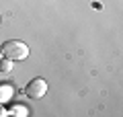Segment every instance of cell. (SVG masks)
Returning <instances> with one entry per match:
<instances>
[{
    "instance_id": "cell-6",
    "label": "cell",
    "mask_w": 123,
    "mask_h": 117,
    "mask_svg": "<svg viewBox=\"0 0 123 117\" xmlns=\"http://www.w3.org/2000/svg\"><path fill=\"white\" fill-rule=\"evenodd\" d=\"M0 115H2V117H4V115H8V111H6V109L2 107V105H0Z\"/></svg>"
},
{
    "instance_id": "cell-4",
    "label": "cell",
    "mask_w": 123,
    "mask_h": 117,
    "mask_svg": "<svg viewBox=\"0 0 123 117\" xmlns=\"http://www.w3.org/2000/svg\"><path fill=\"white\" fill-rule=\"evenodd\" d=\"M0 70H2V72H12V60L2 58V60H0Z\"/></svg>"
},
{
    "instance_id": "cell-2",
    "label": "cell",
    "mask_w": 123,
    "mask_h": 117,
    "mask_svg": "<svg viewBox=\"0 0 123 117\" xmlns=\"http://www.w3.org/2000/svg\"><path fill=\"white\" fill-rule=\"evenodd\" d=\"M25 92H27L29 99H41V97L47 92V82H45L43 78H33V80L27 84Z\"/></svg>"
},
{
    "instance_id": "cell-3",
    "label": "cell",
    "mask_w": 123,
    "mask_h": 117,
    "mask_svg": "<svg viewBox=\"0 0 123 117\" xmlns=\"http://www.w3.org/2000/svg\"><path fill=\"white\" fill-rule=\"evenodd\" d=\"M10 97H12V86L10 84H0V105L6 103Z\"/></svg>"
},
{
    "instance_id": "cell-1",
    "label": "cell",
    "mask_w": 123,
    "mask_h": 117,
    "mask_svg": "<svg viewBox=\"0 0 123 117\" xmlns=\"http://www.w3.org/2000/svg\"><path fill=\"white\" fill-rule=\"evenodd\" d=\"M0 53L4 58H8V60H12V62L27 60V58H29V45L23 43V41H18V39H10V41L2 43Z\"/></svg>"
},
{
    "instance_id": "cell-5",
    "label": "cell",
    "mask_w": 123,
    "mask_h": 117,
    "mask_svg": "<svg viewBox=\"0 0 123 117\" xmlns=\"http://www.w3.org/2000/svg\"><path fill=\"white\" fill-rule=\"evenodd\" d=\"M8 115H29V111H27L23 105H21V107H18V105H14V107L8 111Z\"/></svg>"
}]
</instances>
